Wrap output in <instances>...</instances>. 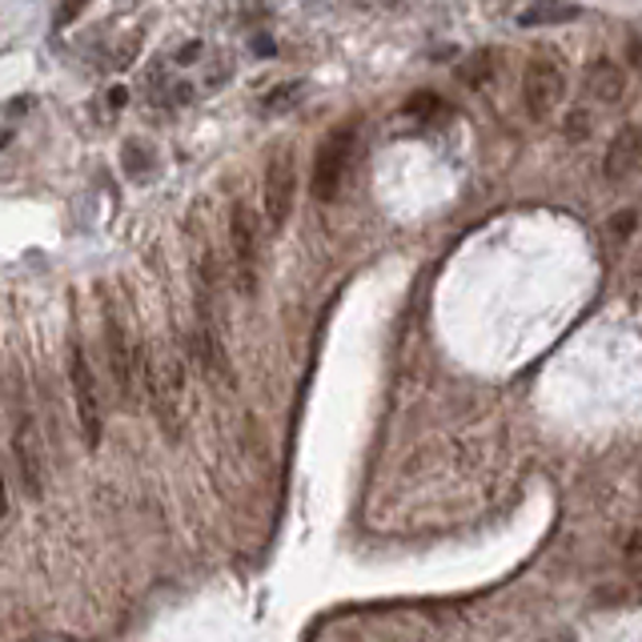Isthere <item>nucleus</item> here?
<instances>
[{
    "label": "nucleus",
    "instance_id": "nucleus-1",
    "mask_svg": "<svg viewBox=\"0 0 642 642\" xmlns=\"http://www.w3.org/2000/svg\"><path fill=\"white\" fill-rule=\"evenodd\" d=\"M140 378L149 390L153 414L161 421V430L169 442L181 438L189 414V390H185V362L169 341H145L140 346Z\"/></svg>",
    "mask_w": 642,
    "mask_h": 642
},
{
    "label": "nucleus",
    "instance_id": "nucleus-2",
    "mask_svg": "<svg viewBox=\"0 0 642 642\" xmlns=\"http://www.w3.org/2000/svg\"><path fill=\"white\" fill-rule=\"evenodd\" d=\"M353 145H358V121L346 117L329 128L326 140L317 145L314 153V177H309V189H314L317 201H334L341 193V181L350 173V157Z\"/></svg>",
    "mask_w": 642,
    "mask_h": 642
},
{
    "label": "nucleus",
    "instance_id": "nucleus-3",
    "mask_svg": "<svg viewBox=\"0 0 642 642\" xmlns=\"http://www.w3.org/2000/svg\"><path fill=\"white\" fill-rule=\"evenodd\" d=\"M229 246H234L237 290L254 297L257 273H261V222L254 217L246 201H234V210H229Z\"/></svg>",
    "mask_w": 642,
    "mask_h": 642
},
{
    "label": "nucleus",
    "instance_id": "nucleus-4",
    "mask_svg": "<svg viewBox=\"0 0 642 642\" xmlns=\"http://www.w3.org/2000/svg\"><path fill=\"white\" fill-rule=\"evenodd\" d=\"M293 201H297V157L293 149H273L266 165V189H261V205H266V225L278 234L293 217Z\"/></svg>",
    "mask_w": 642,
    "mask_h": 642
},
{
    "label": "nucleus",
    "instance_id": "nucleus-5",
    "mask_svg": "<svg viewBox=\"0 0 642 642\" xmlns=\"http://www.w3.org/2000/svg\"><path fill=\"white\" fill-rule=\"evenodd\" d=\"M69 385H72V402H77V421H81L85 446L97 450L101 446V430H105V421H101V390H97L93 365H89L77 338L69 341Z\"/></svg>",
    "mask_w": 642,
    "mask_h": 642
},
{
    "label": "nucleus",
    "instance_id": "nucleus-6",
    "mask_svg": "<svg viewBox=\"0 0 642 642\" xmlns=\"http://www.w3.org/2000/svg\"><path fill=\"white\" fill-rule=\"evenodd\" d=\"M105 350H109L113 382H117V390H121V402H133V394H137V374H140V350H133L125 317L117 314L113 297L105 302Z\"/></svg>",
    "mask_w": 642,
    "mask_h": 642
},
{
    "label": "nucleus",
    "instance_id": "nucleus-7",
    "mask_svg": "<svg viewBox=\"0 0 642 642\" xmlns=\"http://www.w3.org/2000/svg\"><path fill=\"white\" fill-rule=\"evenodd\" d=\"M193 346H198V362L210 382L225 374V341L217 314H213V285H210V266H201V293H198V329H193Z\"/></svg>",
    "mask_w": 642,
    "mask_h": 642
},
{
    "label": "nucleus",
    "instance_id": "nucleus-8",
    "mask_svg": "<svg viewBox=\"0 0 642 642\" xmlns=\"http://www.w3.org/2000/svg\"><path fill=\"white\" fill-rule=\"evenodd\" d=\"M562 97H566V77H562L559 60L550 57H534L526 65L522 72V101H526V113L534 121H547L554 109L562 105Z\"/></svg>",
    "mask_w": 642,
    "mask_h": 642
},
{
    "label": "nucleus",
    "instance_id": "nucleus-9",
    "mask_svg": "<svg viewBox=\"0 0 642 642\" xmlns=\"http://www.w3.org/2000/svg\"><path fill=\"white\" fill-rule=\"evenodd\" d=\"M12 458L21 470V486L29 498H45V454H41V438H36V421L29 409H16L12 418Z\"/></svg>",
    "mask_w": 642,
    "mask_h": 642
},
{
    "label": "nucleus",
    "instance_id": "nucleus-10",
    "mask_svg": "<svg viewBox=\"0 0 642 642\" xmlns=\"http://www.w3.org/2000/svg\"><path fill=\"white\" fill-rule=\"evenodd\" d=\"M639 165H642V125H622L607 145L602 177L607 181H627Z\"/></svg>",
    "mask_w": 642,
    "mask_h": 642
},
{
    "label": "nucleus",
    "instance_id": "nucleus-11",
    "mask_svg": "<svg viewBox=\"0 0 642 642\" xmlns=\"http://www.w3.org/2000/svg\"><path fill=\"white\" fill-rule=\"evenodd\" d=\"M627 93V72L619 69V60L595 57L586 65V97L598 105H619Z\"/></svg>",
    "mask_w": 642,
    "mask_h": 642
},
{
    "label": "nucleus",
    "instance_id": "nucleus-12",
    "mask_svg": "<svg viewBox=\"0 0 642 642\" xmlns=\"http://www.w3.org/2000/svg\"><path fill=\"white\" fill-rule=\"evenodd\" d=\"M494 65H498V53L494 48H478V53H470L458 65V81L466 85V89H486L494 81Z\"/></svg>",
    "mask_w": 642,
    "mask_h": 642
},
{
    "label": "nucleus",
    "instance_id": "nucleus-13",
    "mask_svg": "<svg viewBox=\"0 0 642 642\" xmlns=\"http://www.w3.org/2000/svg\"><path fill=\"white\" fill-rule=\"evenodd\" d=\"M305 89H309V85L305 81H285V85H278V89H273V93L266 97V113L269 117H273V113H285V109H293L297 105V97H305Z\"/></svg>",
    "mask_w": 642,
    "mask_h": 642
},
{
    "label": "nucleus",
    "instance_id": "nucleus-14",
    "mask_svg": "<svg viewBox=\"0 0 642 642\" xmlns=\"http://www.w3.org/2000/svg\"><path fill=\"white\" fill-rule=\"evenodd\" d=\"M406 113L409 117H438V113H442V101H438V93H414L406 101Z\"/></svg>",
    "mask_w": 642,
    "mask_h": 642
},
{
    "label": "nucleus",
    "instance_id": "nucleus-15",
    "mask_svg": "<svg viewBox=\"0 0 642 642\" xmlns=\"http://www.w3.org/2000/svg\"><path fill=\"white\" fill-rule=\"evenodd\" d=\"M571 16H578V9H574V4H566V9H530V12H522V24H550V21H571Z\"/></svg>",
    "mask_w": 642,
    "mask_h": 642
},
{
    "label": "nucleus",
    "instance_id": "nucleus-16",
    "mask_svg": "<svg viewBox=\"0 0 642 642\" xmlns=\"http://www.w3.org/2000/svg\"><path fill=\"white\" fill-rule=\"evenodd\" d=\"M634 225H639V213H634V210H622V213H615V217H610L607 229H610V237H615V241H627Z\"/></svg>",
    "mask_w": 642,
    "mask_h": 642
},
{
    "label": "nucleus",
    "instance_id": "nucleus-17",
    "mask_svg": "<svg viewBox=\"0 0 642 642\" xmlns=\"http://www.w3.org/2000/svg\"><path fill=\"white\" fill-rule=\"evenodd\" d=\"M562 128H566V137L571 140H586L590 137V117H586V113H571Z\"/></svg>",
    "mask_w": 642,
    "mask_h": 642
},
{
    "label": "nucleus",
    "instance_id": "nucleus-18",
    "mask_svg": "<svg viewBox=\"0 0 642 642\" xmlns=\"http://www.w3.org/2000/svg\"><path fill=\"white\" fill-rule=\"evenodd\" d=\"M85 4H89V0H60L57 24H72V21H77V16L85 12Z\"/></svg>",
    "mask_w": 642,
    "mask_h": 642
},
{
    "label": "nucleus",
    "instance_id": "nucleus-19",
    "mask_svg": "<svg viewBox=\"0 0 642 642\" xmlns=\"http://www.w3.org/2000/svg\"><path fill=\"white\" fill-rule=\"evenodd\" d=\"M622 554H627L631 562H642V526L634 530L631 538H627V547H622Z\"/></svg>",
    "mask_w": 642,
    "mask_h": 642
},
{
    "label": "nucleus",
    "instance_id": "nucleus-20",
    "mask_svg": "<svg viewBox=\"0 0 642 642\" xmlns=\"http://www.w3.org/2000/svg\"><path fill=\"white\" fill-rule=\"evenodd\" d=\"M639 278H642V266H639Z\"/></svg>",
    "mask_w": 642,
    "mask_h": 642
}]
</instances>
